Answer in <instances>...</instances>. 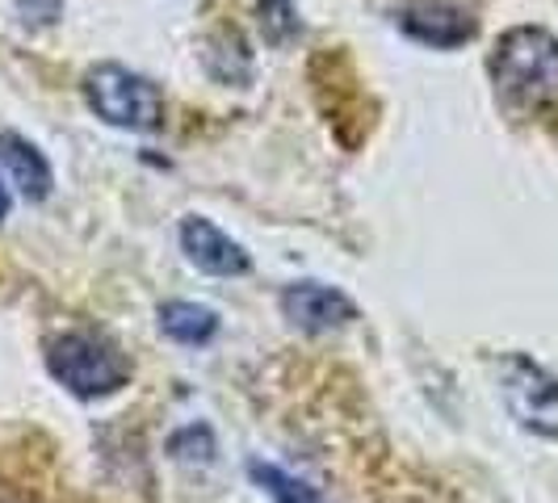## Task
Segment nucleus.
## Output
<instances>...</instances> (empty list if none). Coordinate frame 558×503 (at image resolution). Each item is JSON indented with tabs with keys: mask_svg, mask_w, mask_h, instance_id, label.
Returning a JSON list of instances; mask_svg holds the SVG:
<instances>
[{
	"mask_svg": "<svg viewBox=\"0 0 558 503\" xmlns=\"http://www.w3.org/2000/svg\"><path fill=\"white\" fill-rule=\"evenodd\" d=\"M256 26L269 47H286L299 34V17H294V0H260L256 4Z\"/></svg>",
	"mask_w": 558,
	"mask_h": 503,
	"instance_id": "obj_10",
	"label": "nucleus"
},
{
	"mask_svg": "<svg viewBox=\"0 0 558 503\" xmlns=\"http://www.w3.org/2000/svg\"><path fill=\"white\" fill-rule=\"evenodd\" d=\"M84 97L97 118H106L110 126L122 131H156L165 118V97L151 81H143L135 72L118 68V63H101L84 76Z\"/></svg>",
	"mask_w": 558,
	"mask_h": 503,
	"instance_id": "obj_3",
	"label": "nucleus"
},
{
	"mask_svg": "<svg viewBox=\"0 0 558 503\" xmlns=\"http://www.w3.org/2000/svg\"><path fill=\"white\" fill-rule=\"evenodd\" d=\"M252 482H260L269 495L278 503H315L319 495L311 491L307 482H299V478H290L286 470H278V466H265V462H252L248 466Z\"/></svg>",
	"mask_w": 558,
	"mask_h": 503,
	"instance_id": "obj_11",
	"label": "nucleus"
},
{
	"mask_svg": "<svg viewBox=\"0 0 558 503\" xmlns=\"http://www.w3.org/2000/svg\"><path fill=\"white\" fill-rule=\"evenodd\" d=\"M47 365L76 398H106L126 387V361L106 340L84 332H68L47 344Z\"/></svg>",
	"mask_w": 558,
	"mask_h": 503,
	"instance_id": "obj_2",
	"label": "nucleus"
},
{
	"mask_svg": "<svg viewBox=\"0 0 558 503\" xmlns=\"http://www.w3.org/2000/svg\"><path fill=\"white\" fill-rule=\"evenodd\" d=\"M9 214V189H4V181H0V219Z\"/></svg>",
	"mask_w": 558,
	"mask_h": 503,
	"instance_id": "obj_13",
	"label": "nucleus"
},
{
	"mask_svg": "<svg viewBox=\"0 0 558 503\" xmlns=\"http://www.w3.org/2000/svg\"><path fill=\"white\" fill-rule=\"evenodd\" d=\"M13 9L22 13L26 26H51V22H59L63 0H13Z\"/></svg>",
	"mask_w": 558,
	"mask_h": 503,
	"instance_id": "obj_12",
	"label": "nucleus"
},
{
	"mask_svg": "<svg viewBox=\"0 0 558 503\" xmlns=\"http://www.w3.org/2000/svg\"><path fill=\"white\" fill-rule=\"evenodd\" d=\"M160 328L177 344H206L219 332V315L202 303H165L160 307Z\"/></svg>",
	"mask_w": 558,
	"mask_h": 503,
	"instance_id": "obj_9",
	"label": "nucleus"
},
{
	"mask_svg": "<svg viewBox=\"0 0 558 503\" xmlns=\"http://www.w3.org/2000/svg\"><path fill=\"white\" fill-rule=\"evenodd\" d=\"M181 248L202 273H215V278L248 273V252L240 248L231 235H223L210 219H185L181 223Z\"/></svg>",
	"mask_w": 558,
	"mask_h": 503,
	"instance_id": "obj_7",
	"label": "nucleus"
},
{
	"mask_svg": "<svg viewBox=\"0 0 558 503\" xmlns=\"http://www.w3.org/2000/svg\"><path fill=\"white\" fill-rule=\"evenodd\" d=\"M508 412L542 437H558V382L525 357H508L500 369Z\"/></svg>",
	"mask_w": 558,
	"mask_h": 503,
	"instance_id": "obj_4",
	"label": "nucleus"
},
{
	"mask_svg": "<svg viewBox=\"0 0 558 503\" xmlns=\"http://www.w3.org/2000/svg\"><path fill=\"white\" fill-rule=\"evenodd\" d=\"M399 26L408 38H416L424 47H462V42H471L475 38V17H466L462 9H453V4H441V0H416V4H408L403 9V17H399Z\"/></svg>",
	"mask_w": 558,
	"mask_h": 503,
	"instance_id": "obj_6",
	"label": "nucleus"
},
{
	"mask_svg": "<svg viewBox=\"0 0 558 503\" xmlns=\"http://www.w3.org/2000/svg\"><path fill=\"white\" fill-rule=\"evenodd\" d=\"M281 315L303 332H332V328H344L349 319H357V307L332 285L299 281L281 290Z\"/></svg>",
	"mask_w": 558,
	"mask_h": 503,
	"instance_id": "obj_5",
	"label": "nucleus"
},
{
	"mask_svg": "<svg viewBox=\"0 0 558 503\" xmlns=\"http://www.w3.org/2000/svg\"><path fill=\"white\" fill-rule=\"evenodd\" d=\"M0 164L9 168L13 185H17L26 197H34V201H43V197L51 194V185H56L47 156H43L29 139L13 135V131H4V135H0Z\"/></svg>",
	"mask_w": 558,
	"mask_h": 503,
	"instance_id": "obj_8",
	"label": "nucleus"
},
{
	"mask_svg": "<svg viewBox=\"0 0 558 503\" xmlns=\"http://www.w3.org/2000/svg\"><path fill=\"white\" fill-rule=\"evenodd\" d=\"M492 76L512 106L546 110L558 101V42L537 26L508 29L496 42Z\"/></svg>",
	"mask_w": 558,
	"mask_h": 503,
	"instance_id": "obj_1",
	"label": "nucleus"
}]
</instances>
